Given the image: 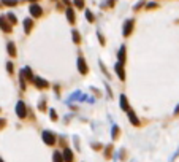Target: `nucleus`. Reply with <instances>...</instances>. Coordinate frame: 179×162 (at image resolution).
<instances>
[{"label": "nucleus", "instance_id": "f257e3e1", "mask_svg": "<svg viewBox=\"0 0 179 162\" xmlns=\"http://www.w3.org/2000/svg\"><path fill=\"white\" fill-rule=\"evenodd\" d=\"M41 137H43V141H45L48 146H52V145H55V135L52 134L51 130H45L41 134Z\"/></svg>", "mask_w": 179, "mask_h": 162}, {"label": "nucleus", "instance_id": "f03ea898", "mask_svg": "<svg viewBox=\"0 0 179 162\" xmlns=\"http://www.w3.org/2000/svg\"><path fill=\"white\" fill-rule=\"evenodd\" d=\"M16 114L21 118V119H24V118L27 116V107H25V104L22 100H19L17 105H16Z\"/></svg>", "mask_w": 179, "mask_h": 162}, {"label": "nucleus", "instance_id": "7ed1b4c3", "mask_svg": "<svg viewBox=\"0 0 179 162\" xmlns=\"http://www.w3.org/2000/svg\"><path fill=\"white\" fill-rule=\"evenodd\" d=\"M29 13H30L32 17H40V16H41V13H43V10L40 8V5L33 3V5L29 7Z\"/></svg>", "mask_w": 179, "mask_h": 162}, {"label": "nucleus", "instance_id": "20e7f679", "mask_svg": "<svg viewBox=\"0 0 179 162\" xmlns=\"http://www.w3.org/2000/svg\"><path fill=\"white\" fill-rule=\"evenodd\" d=\"M78 70H79V73H83V75L87 73V65H86V60H84L83 56L78 57Z\"/></svg>", "mask_w": 179, "mask_h": 162}, {"label": "nucleus", "instance_id": "39448f33", "mask_svg": "<svg viewBox=\"0 0 179 162\" xmlns=\"http://www.w3.org/2000/svg\"><path fill=\"white\" fill-rule=\"evenodd\" d=\"M114 70H116V73L119 75V79H121V81H124V79H125V73H124V64L117 62L116 65H114Z\"/></svg>", "mask_w": 179, "mask_h": 162}, {"label": "nucleus", "instance_id": "423d86ee", "mask_svg": "<svg viewBox=\"0 0 179 162\" xmlns=\"http://www.w3.org/2000/svg\"><path fill=\"white\" fill-rule=\"evenodd\" d=\"M133 24H135L133 19H128V21H125V24H124V37H127V35L132 34V30H133Z\"/></svg>", "mask_w": 179, "mask_h": 162}, {"label": "nucleus", "instance_id": "0eeeda50", "mask_svg": "<svg viewBox=\"0 0 179 162\" xmlns=\"http://www.w3.org/2000/svg\"><path fill=\"white\" fill-rule=\"evenodd\" d=\"M62 157H63V162H73L75 157H73V151L70 148H65L62 153Z\"/></svg>", "mask_w": 179, "mask_h": 162}, {"label": "nucleus", "instance_id": "6e6552de", "mask_svg": "<svg viewBox=\"0 0 179 162\" xmlns=\"http://www.w3.org/2000/svg\"><path fill=\"white\" fill-rule=\"evenodd\" d=\"M33 83H35V86H37L38 89H46V87L49 86V83L43 78H33Z\"/></svg>", "mask_w": 179, "mask_h": 162}, {"label": "nucleus", "instance_id": "1a4fd4ad", "mask_svg": "<svg viewBox=\"0 0 179 162\" xmlns=\"http://www.w3.org/2000/svg\"><path fill=\"white\" fill-rule=\"evenodd\" d=\"M0 27H2V30H3V32H7V34H10V32H11V24L5 19L3 16H0Z\"/></svg>", "mask_w": 179, "mask_h": 162}, {"label": "nucleus", "instance_id": "9d476101", "mask_svg": "<svg viewBox=\"0 0 179 162\" xmlns=\"http://www.w3.org/2000/svg\"><path fill=\"white\" fill-rule=\"evenodd\" d=\"M119 102H121V108L124 111H128L130 110V105H128V100H127V97L124 95V94H122L121 95V99H119Z\"/></svg>", "mask_w": 179, "mask_h": 162}, {"label": "nucleus", "instance_id": "9b49d317", "mask_svg": "<svg viewBox=\"0 0 179 162\" xmlns=\"http://www.w3.org/2000/svg\"><path fill=\"white\" fill-rule=\"evenodd\" d=\"M7 49H8V54H10V57H16V46H14V42H8Z\"/></svg>", "mask_w": 179, "mask_h": 162}, {"label": "nucleus", "instance_id": "f8f14e48", "mask_svg": "<svg viewBox=\"0 0 179 162\" xmlns=\"http://www.w3.org/2000/svg\"><path fill=\"white\" fill-rule=\"evenodd\" d=\"M21 75L24 76V78H27L29 81H33V75H32V70L29 69V67H24V69H22Z\"/></svg>", "mask_w": 179, "mask_h": 162}, {"label": "nucleus", "instance_id": "ddd939ff", "mask_svg": "<svg viewBox=\"0 0 179 162\" xmlns=\"http://www.w3.org/2000/svg\"><path fill=\"white\" fill-rule=\"evenodd\" d=\"M127 113H128V119H130V122H132V124H133V126H140V121H138L136 114H135L133 111H130V110H128Z\"/></svg>", "mask_w": 179, "mask_h": 162}, {"label": "nucleus", "instance_id": "4468645a", "mask_svg": "<svg viewBox=\"0 0 179 162\" xmlns=\"http://www.w3.org/2000/svg\"><path fill=\"white\" fill-rule=\"evenodd\" d=\"M117 57H119V62L121 64L125 62V46H121V49L117 52Z\"/></svg>", "mask_w": 179, "mask_h": 162}, {"label": "nucleus", "instance_id": "2eb2a0df", "mask_svg": "<svg viewBox=\"0 0 179 162\" xmlns=\"http://www.w3.org/2000/svg\"><path fill=\"white\" fill-rule=\"evenodd\" d=\"M32 27H33V22H32V19L30 17H25V21H24V29H25V32H30L32 30Z\"/></svg>", "mask_w": 179, "mask_h": 162}, {"label": "nucleus", "instance_id": "dca6fc26", "mask_svg": "<svg viewBox=\"0 0 179 162\" xmlns=\"http://www.w3.org/2000/svg\"><path fill=\"white\" fill-rule=\"evenodd\" d=\"M67 19H68V22H75V11L71 10V8H68V10H67Z\"/></svg>", "mask_w": 179, "mask_h": 162}, {"label": "nucleus", "instance_id": "f3484780", "mask_svg": "<svg viewBox=\"0 0 179 162\" xmlns=\"http://www.w3.org/2000/svg\"><path fill=\"white\" fill-rule=\"evenodd\" d=\"M52 162H63V157H62V153L55 151L54 154H52Z\"/></svg>", "mask_w": 179, "mask_h": 162}, {"label": "nucleus", "instance_id": "a211bd4d", "mask_svg": "<svg viewBox=\"0 0 179 162\" xmlns=\"http://www.w3.org/2000/svg\"><path fill=\"white\" fill-rule=\"evenodd\" d=\"M0 3L5 7H14V5H17V0H0Z\"/></svg>", "mask_w": 179, "mask_h": 162}, {"label": "nucleus", "instance_id": "6ab92c4d", "mask_svg": "<svg viewBox=\"0 0 179 162\" xmlns=\"http://www.w3.org/2000/svg\"><path fill=\"white\" fill-rule=\"evenodd\" d=\"M71 35H73V42L78 45L79 42H81V37H79V34H78V30H71Z\"/></svg>", "mask_w": 179, "mask_h": 162}, {"label": "nucleus", "instance_id": "aec40b11", "mask_svg": "<svg viewBox=\"0 0 179 162\" xmlns=\"http://www.w3.org/2000/svg\"><path fill=\"white\" fill-rule=\"evenodd\" d=\"M8 22H10V24L11 26H13V24H16V22H17V19H16V16H14V14L13 13H8Z\"/></svg>", "mask_w": 179, "mask_h": 162}, {"label": "nucleus", "instance_id": "412c9836", "mask_svg": "<svg viewBox=\"0 0 179 162\" xmlns=\"http://www.w3.org/2000/svg\"><path fill=\"white\" fill-rule=\"evenodd\" d=\"M111 151H113V146H106V149H105V157L106 159H110V156H111Z\"/></svg>", "mask_w": 179, "mask_h": 162}, {"label": "nucleus", "instance_id": "4be33fe9", "mask_svg": "<svg viewBox=\"0 0 179 162\" xmlns=\"http://www.w3.org/2000/svg\"><path fill=\"white\" fill-rule=\"evenodd\" d=\"M117 137H119V127L114 126L113 127V138H117Z\"/></svg>", "mask_w": 179, "mask_h": 162}, {"label": "nucleus", "instance_id": "5701e85b", "mask_svg": "<svg viewBox=\"0 0 179 162\" xmlns=\"http://www.w3.org/2000/svg\"><path fill=\"white\" fill-rule=\"evenodd\" d=\"M86 17H87V21H90V22H92V21H94V14H92V11H89V10H87V11H86Z\"/></svg>", "mask_w": 179, "mask_h": 162}, {"label": "nucleus", "instance_id": "b1692460", "mask_svg": "<svg viewBox=\"0 0 179 162\" xmlns=\"http://www.w3.org/2000/svg\"><path fill=\"white\" fill-rule=\"evenodd\" d=\"M75 7L83 8V7H84V0H75Z\"/></svg>", "mask_w": 179, "mask_h": 162}, {"label": "nucleus", "instance_id": "393cba45", "mask_svg": "<svg viewBox=\"0 0 179 162\" xmlns=\"http://www.w3.org/2000/svg\"><path fill=\"white\" fill-rule=\"evenodd\" d=\"M49 114H51L52 121H57V113H55V111H54V110H49Z\"/></svg>", "mask_w": 179, "mask_h": 162}, {"label": "nucleus", "instance_id": "a878e982", "mask_svg": "<svg viewBox=\"0 0 179 162\" xmlns=\"http://www.w3.org/2000/svg\"><path fill=\"white\" fill-rule=\"evenodd\" d=\"M7 69H8V73H13V64L8 62V64H7Z\"/></svg>", "mask_w": 179, "mask_h": 162}, {"label": "nucleus", "instance_id": "bb28decb", "mask_svg": "<svg viewBox=\"0 0 179 162\" xmlns=\"http://www.w3.org/2000/svg\"><path fill=\"white\" fill-rule=\"evenodd\" d=\"M92 148H94V149H100V148H102V145H98V143H94Z\"/></svg>", "mask_w": 179, "mask_h": 162}, {"label": "nucleus", "instance_id": "cd10ccee", "mask_svg": "<svg viewBox=\"0 0 179 162\" xmlns=\"http://www.w3.org/2000/svg\"><path fill=\"white\" fill-rule=\"evenodd\" d=\"M3 126H5V119H2V118H0V129L3 127Z\"/></svg>", "mask_w": 179, "mask_h": 162}, {"label": "nucleus", "instance_id": "c85d7f7f", "mask_svg": "<svg viewBox=\"0 0 179 162\" xmlns=\"http://www.w3.org/2000/svg\"><path fill=\"white\" fill-rule=\"evenodd\" d=\"M114 2H116V0H108V3H110V7H113V5H114Z\"/></svg>", "mask_w": 179, "mask_h": 162}, {"label": "nucleus", "instance_id": "c756f323", "mask_svg": "<svg viewBox=\"0 0 179 162\" xmlns=\"http://www.w3.org/2000/svg\"><path fill=\"white\" fill-rule=\"evenodd\" d=\"M62 2H63V3L67 5V7H68V5H70V0H62Z\"/></svg>", "mask_w": 179, "mask_h": 162}, {"label": "nucleus", "instance_id": "7c9ffc66", "mask_svg": "<svg viewBox=\"0 0 179 162\" xmlns=\"http://www.w3.org/2000/svg\"><path fill=\"white\" fill-rule=\"evenodd\" d=\"M0 162H5V161H3V159H2V157H0Z\"/></svg>", "mask_w": 179, "mask_h": 162}, {"label": "nucleus", "instance_id": "2f4dec72", "mask_svg": "<svg viewBox=\"0 0 179 162\" xmlns=\"http://www.w3.org/2000/svg\"><path fill=\"white\" fill-rule=\"evenodd\" d=\"M29 2H35V0H29Z\"/></svg>", "mask_w": 179, "mask_h": 162}]
</instances>
